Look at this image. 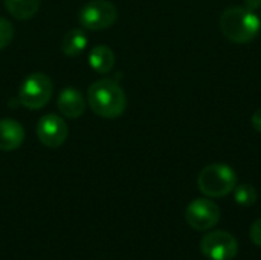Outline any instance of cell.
Segmentation results:
<instances>
[{"mask_svg": "<svg viewBox=\"0 0 261 260\" xmlns=\"http://www.w3.org/2000/svg\"><path fill=\"white\" fill-rule=\"evenodd\" d=\"M87 103L95 115L113 120L124 113L127 97L116 80L101 78L89 87Z\"/></svg>", "mask_w": 261, "mask_h": 260, "instance_id": "cell-1", "label": "cell"}, {"mask_svg": "<svg viewBox=\"0 0 261 260\" xmlns=\"http://www.w3.org/2000/svg\"><path fill=\"white\" fill-rule=\"evenodd\" d=\"M222 34L232 43H249L261 29L260 17L246 6H231L220 17Z\"/></svg>", "mask_w": 261, "mask_h": 260, "instance_id": "cell-2", "label": "cell"}, {"mask_svg": "<svg viewBox=\"0 0 261 260\" xmlns=\"http://www.w3.org/2000/svg\"><path fill=\"white\" fill-rule=\"evenodd\" d=\"M197 185L205 196L223 198L234 192L237 185V175L226 164H211L200 172Z\"/></svg>", "mask_w": 261, "mask_h": 260, "instance_id": "cell-3", "label": "cell"}, {"mask_svg": "<svg viewBox=\"0 0 261 260\" xmlns=\"http://www.w3.org/2000/svg\"><path fill=\"white\" fill-rule=\"evenodd\" d=\"M52 92V80L43 72H34L23 80L18 90V101L21 106L31 110L43 109L49 103Z\"/></svg>", "mask_w": 261, "mask_h": 260, "instance_id": "cell-4", "label": "cell"}, {"mask_svg": "<svg viewBox=\"0 0 261 260\" xmlns=\"http://www.w3.org/2000/svg\"><path fill=\"white\" fill-rule=\"evenodd\" d=\"M78 18L83 28L89 31H102L115 25L118 9L109 0H90L81 8Z\"/></svg>", "mask_w": 261, "mask_h": 260, "instance_id": "cell-5", "label": "cell"}, {"mask_svg": "<svg viewBox=\"0 0 261 260\" xmlns=\"http://www.w3.org/2000/svg\"><path fill=\"white\" fill-rule=\"evenodd\" d=\"M200 251L210 260H232L237 256L239 244L231 233L216 230L202 239Z\"/></svg>", "mask_w": 261, "mask_h": 260, "instance_id": "cell-6", "label": "cell"}, {"mask_svg": "<svg viewBox=\"0 0 261 260\" xmlns=\"http://www.w3.org/2000/svg\"><path fill=\"white\" fill-rule=\"evenodd\" d=\"M185 219L197 231H206L214 228L220 221L219 207L210 199L193 201L185 211Z\"/></svg>", "mask_w": 261, "mask_h": 260, "instance_id": "cell-7", "label": "cell"}, {"mask_svg": "<svg viewBox=\"0 0 261 260\" xmlns=\"http://www.w3.org/2000/svg\"><path fill=\"white\" fill-rule=\"evenodd\" d=\"M37 136L40 143L49 149H57L64 144L69 135L67 124L64 120L55 113H47L41 116L37 123Z\"/></svg>", "mask_w": 261, "mask_h": 260, "instance_id": "cell-8", "label": "cell"}, {"mask_svg": "<svg viewBox=\"0 0 261 260\" xmlns=\"http://www.w3.org/2000/svg\"><path fill=\"white\" fill-rule=\"evenodd\" d=\"M60 113L66 118H80L86 110V100L83 93L75 87H64L57 100Z\"/></svg>", "mask_w": 261, "mask_h": 260, "instance_id": "cell-9", "label": "cell"}, {"mask_svg": "<svg viewBox=\"0 0 261 260\" xmlns=\"http://www.w3.org/2000/svg\"><path fill=\"white\" fill-rule=\"evenodd\" d=\"M24 141L23 126L11 118L0 120V150L12 152L17 150Z\"/></svg>", "mask_w": 261, "mask_h": 260, "instance_id": "cell-10", "label": "cell"}, {"mask_svg": "<svg viewBox=\"0 0 261 260\" xmlns=\"http://www.w3.org/2000/svg\"><path fill=\"white\" fill-rule=\"evenodd\" d=\"M115 54L109 46H95L89 54V63L98 74H109L115 66Z\"/></svg>", "mask_w": 261, "mask_h": 260, "instance_id": "cell-11", "label": "cell"}, {"mask_svg": "<svg viewBox=\"0 0 261 260\" xmlns=\"http://www.w3.org/2000/svg\"><path fill=\"white\" fill-rule=\"evenodd\" d=\"M87 48V35L83 29H70L61 40V51L67 57H78Z\"/></svg>", "mask_w": 261, "mask_h": 260, "instance_id": "cell-12", "label": "cell"}, {"mask_svg": "<svg viewBox=\"0 0 261 260\" xmlns=\"http://www.w3.org/2000/svg\"><path fill=\"white\" fill-rule=\"evenodd\" d=\"M3 3L8 12L17 20L32 18L40 8V0H3Z\"/></svg>", "mask_w": 261, "mask_h": 260, "instance_id": "cell-13", "label": "cell"}, {"mask_svg": "<svg viewBox=\"0 0 261 260\" xmlns=\"http://www.w3.org/2000/svg\"><path fill=\"white\" fill-rule=\"evenodd\" d=\"M234 201L242 207H251L257 202V190L249 184L236 185L234 188Z\"/></svg>", "mask_w": 261, "mask_h": 260, "instance_id": "cell-14", "label": "cell"}, {"mask_svg": "<svg viewBox=\"0 0 261 260\" xmlns=\"http://www.w3.org/2000/svg\"><path fill=\"white\" fill-rule=\"evenodd\" d=\"M14 38V28L9 20L0 17V51L11 44Z\"/></svg>", "mask_w": 261, "mask_h": 260, "instance_id": "cell-15", "label": "cell"}, {"mask_svg": "<svg viewBox=\"0 0 261 260\" xmlns=\"http://www.w3.org/2000/svg\"><path fill=\"white\" fill-rule=\"evenodd\" d=\"M249 236H251V239H252V242H254L255 245L261 247V219L255 221V222L252 224L251 231H249Z\"/></svg>", "mask_w": 261, "mask_h": 260, "instance_id": "cell-16", "label": "cell"}, {"mask_svg": "<svg viewBox=\"0 0 261 260\" xmlns=\"http://www.w3.org/2000/svg\"><path fill=\"white\" fill-rule=\"evenodd\" d=\"M251 124H252V127H254L257 132H260L261 133V109H258V110L252 115V118H251Z\"/></svg>", "mask_w": 261, "mask_h": 260, "instance_id": "cell-17", "label": "cell"}, {"mask_svg": "<svg viewBox=\"0 0 261 260\" xmlns=\"http://www.w3.org/2000/svg\"><path fill=\"white\" fill-rule=\"evenodd\" d=\"M245 6L251 11H258L261 8V0H245Z\"/></svg>", "mask_w": 261, "mask_h": 260, "instance_id": "cell-18", "label": "cell"}]
</instances>
